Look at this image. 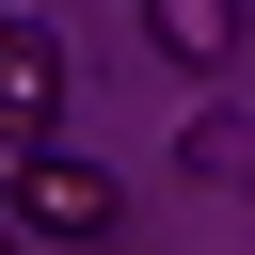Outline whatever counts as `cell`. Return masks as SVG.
I'll return each instance as SVG.
<instances>
[{
	"label": "cell",
	"mask_w": 255,
	"mask_h": 255,
	"mask_svg": "<svg viewBox=\"0 0 255 255\" xmlns=\"http://www.w3.org/2000/svg\"><path fill=\"white\" fill-rule=\"evenodd\" d=\"M48 128H64V48H48L32 16H0V159L48 143Z\"/></svg>",
	"instance_id": "7a4b0ae2"
},
{
	"label": "cell",
	"mask_w": 255,
	"mask_h": 255,
	"mask_svg": "<svg viewBox=\"0 0 255 255\" xmlns=\"http://www.w3.org/2000/svg\"><path fill=\"white\" fill-rule=\"evenodd\" d=\"M112 207H128V191H112L80 143H16V175H0V223H16V239H112Z\"/></svg>",
	"instance_id": "6da1fadb"
},
{
	"label": "cell",
	"mask_w": 255,
	"mask_h": 255,
	"mask_svg": "<svg viewBox=\"0 0 255 255\" xmlns=\"http://www.w3.org/2000/svg\"><path fill=\"white\" fill-rule=\"evenodd\" d=\"M0 255H16V223H0Z\"/></svg>",
	"instance_id": "277c9868"
},
{
	"label": "cell",
	"mask_w": 255,
	"mask_h": 255,
	"mask_svg": "<svg viewBox=\"0 0 255 255\" xmlns=\"http://www.w3.org/2000/svg\"><path fill=\"white\" fill-rule=\"evenodd\" d=\"M143 32H159V64H223L239 48V0H143Z\"/></svg>",
	"instance_id": "3957f363"
}]
</instances>
